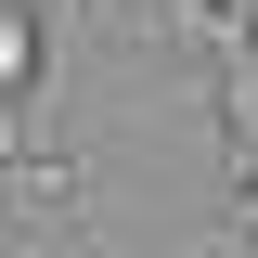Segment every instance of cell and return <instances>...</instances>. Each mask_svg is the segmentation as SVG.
<instances>
[{
    "label": "cell",
    "instance_id": "cell-1",
    "mask_svg": "<svg viewBox=\"0 0 258 258\" xmlns=\"http://www.w3.org/2000/svg\"><path fill=\"white\" fill-rule=\"evenodd\" d=\"M39 78H52V26H39L26 0H0V116H26Z\"/></svg>",
    "mask_w": 258,
    "mask_h": 258
}]
</instances>
